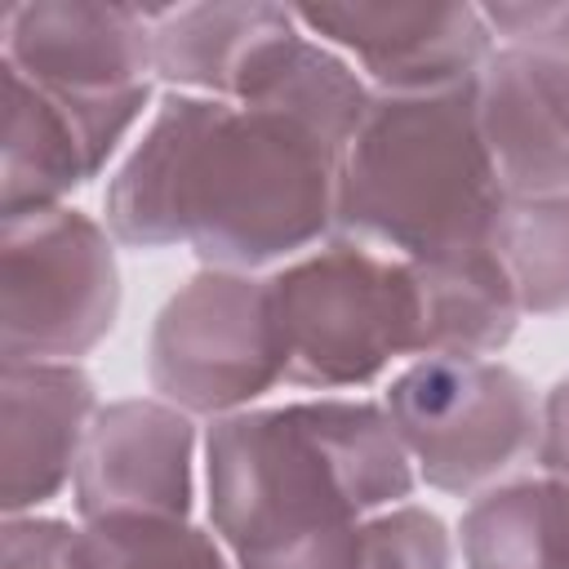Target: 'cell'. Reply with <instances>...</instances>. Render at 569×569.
<instances>
[{
  "instance_id": "obj_16",
  "label": "cell",
  "mask_w": 569,
  "mask_h": 569,
  "mask_svg": "<svg viewBox=\"0 0 569 569\" xmlns=\"http://www.w3.org/2000/svg\"><path fill=\"white\" fill-rule=\"evenodd\" d=\"M462 569H569V480L511 476L458 516Z\"/></svg>"
},
{
  "instance_id": "obj_12",
  "label": "cell",
  "mask_w": 569,
  "mask_h": 569,
  "mask_svg": "<svg viewBox=\"0 0 569 569\" xmlns=\"http://www.w3.org/2000/svg\"><path fill=\"white\" fill-rule=\"evenodd\" d=\"M98 409H102L98 382L84 365H67V360L0 365V507L4 516H31L71 489Z\"/></svg>"
},
{
  "instance_id": "obj_2",
  "label": "cell",
  "mask_w": 569,
  "mask_h": 569,
  "mask_svg": "<svg viewBox=\"0 0 569 569\" xmlns=\"http://www.w3.org/2000/svg\"><path fill=\"white\" fill-rule=\"evenodd\" d=\"M418 493L373 396H302L204 422V511L236 565L338 542Z\"/></svg>"
},
{
  "instance_id": "obj_18",
  "label": "cell",
  "mask_w": 569,
  "mask_h": 569,
  "mask_svg": "<svg viewBox=\"0 0 569 569\" xmlns=\"http://www.w3.org/2000/svg\"><path fill=\"white\" fill-rule=\"evenodd\" d=\"M84 569H236L209 525L191 516H107L80 525Z\"/></svg>"
},
{
  "instance_id": "obj_21",
  "label": "cell",
  "mask_w": 569,
  "mask_h": 569,
  "mask_svg": "<svg viewBox=\"0 0 569 569\" xmlns=\"http://www.w3.org/2000/svg\"><path fill=\"white\" fill-rule=\"evenodd\" d=\"M533 467L542 476L569 480V373L542 391V413H538V453Z\"/></svg>"
},
{
  "instance_id": "obj_17",
  "label": "cell",
  "mask_w": 569,
  "mask_h": 569,
  "mask_svg": "<svg viewBox=\"0 0 569 569\" xmlns=\"http://www.w3.org/2000/svg\"><path fill=\"white\" fill-rule=\"evenodd\" d=\"M493 253L525 316H569V196L507 200Z\"/></svg>"
},
{
  "instance_id": "obj_4",
  "label": "cell",
  "mask_w": 569,
  "mask_h": 569,
  "mask_svg": "<svg viewBox=\"0 0 569 569\" xmlns=\"http://www.w3.org/2000/svg\"><path fill=\"white\" fill-rule=\"evenodd\" d=\"M267 280L289 351L284 387L356 396L391 365L418 356L422 298L413 262L351 236H329Z\"/></svg>"
},
{
  "instance_id": "obj_15",
  "label": "cell",
  "mask_w": 569,
  "mask_h": 569,
  "mask_svg": "<svg viewBox=\"0 0 569 569\" xmlns=\"http://www.w3.org/2000/svg\"><path fill=\"white\" fill-rule=\"evenodd\" d=\"M418 298H422V325H418V356H471V360H498L525 311L511 289V276L502 258L489 249L413 262Z\"/></svg>"
},
{
  "instance_id": "obj_8",
  "label": "cell",
  "mask_w": 569,
  "mask_h": 569,
  "mask_svg": "<svg viewBox=\"0 0 569 569\" xmlns=\"http://www.w3.org/2000/svg\"><path fill=\"white\" fill-rule=\"evenodd\" d=\"M156 98L160 84L120 93H53L4 67L0 222L71 204L80 187L116 169Z\"/></svg>"
},
{
  "instance_id": "obj_5",
  "label": "cell",
  "mask_w": 569,
  "mask_h": 569,
  "mask_svg": "<svg viewBox=\"0 0 569 569\" xmlns=\"http://www.w3.org/2000/svg\"><path fill=\"white\" fill-rule=\"evenodd\" d=\"M378 400L418 485L445 498L471 502L538 453L542 391L507 360L422 356L400 365Z\"/></svg>"
},
{
  "instance_id": "obj_20",
  "label": "cell",
  "mask_w": 569,
  "mask_h": 569,
  "mask_svg": "<svg viewBox=\"0 0 569 569\" xmlns=\"http://www.w3.org/2000/svg\"><path fill=\"white\" fill-rule=\"evenodd\" d=\"M0 569H84L80 565V520L62 516H4Z\"/></svg>"
},
{
  "instance_id": "obj_3",
  "label": "cell",
  "mask_w": 569,
  "mask_h": 569,
  "mask_svg": "<svg viewBox=\"0 0 569 569\" xmlns=\"http://www.w3.org/2000/svg\"><path fill=\"white\" fill-rule=\"evenodd\" d=\"M507 191L476 120V80L373 93L338 169V236L405 262L489 249Z\"/></svg>"
},
{
  "instance_id": "obj_14",
  "label": "cell",
  "mask_w": 569,
  "mask_h": 569,
  "mask_svg": "<svg viewBox=\"0 0 569 569\" xmlns=\"http://www.w3.org/2000/svg\"><path fill=\"white\" fill-rule=\"evenodd\" d=\"M156 27V84L200 98H236L249 58L293 18V4L271 0H204L147 9Z\"/></svg>"
},
{
  "instance_id": "obj_11",
  "label": "cell",
  "mask_w": 569,
  "mask_h": 569,
  "mask_svg": "<svg viewBox=\"0 0 569 569\" xmlns=\"http://www.w3.org/2000/svg\"><path fill=\"white\" fill-rule=\"evenodd\" d=\"M0 62L53 93L156 84V27L142 4L18 0L0 13Z\"/></svg>"
},
{
  "instance_id": "obj_10",
  "label": "cell",
  "mask_w": 569,
  "mask_h": 569,
  "mask_svg": "<svg viewBox=\"0 0 569 569\" xmlns=\"http://www.w3.org/2000/svg\"><path fill=\"white\" fill-rule=\"evenodd\" d=\"M298 22L338 49L373 93H436L480 76L498 40L480 4H293Z\"/></svg>"
},
{
  "instance_id": "obj_19",
  "label": "cell",
  "mask_w": 569,
  "mask_h": 569,
  "mask_svg": "<svg viewBox=\"0 0 569 569\" xmlns=\"http://www.w3.org/2000/svg\"><path fill=\"white\" fill-rule=\"evenodd\" d=\"M458 533L422 502H400L365 520L356 569H458Z\"/></svg>"
},
{
  "instance_id": "obj_1",
  "label": "cell",
  "mask_w": 569,
  "mask_h": 569,
  "mask_svg": "<svg viewBox=\"0 0 569 569\" xmlns=\"http://www.w3.org/2000/svg\"><path fill=\"white\" fill-rule=\"evenodd\" d=\"M338 169L342 151L284 111L160 89L107 173L102 222L120 249L271 276L338 236Z\"/></svg>"
},
{
  "instance_id": "obj_13",
  "label": "cell",
  "mask_w": 569,
  "mask_h": 569,
  "mask_svg": "<svg viewBox=\"0 0 569 569\" xmlns=\"http://www.w3.org/2000/svg\"><path fill=\"white\" fill-rule=\"evenodd\" d=\"M476 120L507 200L569 196V107L520 49L498 44L480 67Z\"/></svg>"
},
{
  "instance_id": "obj_7",
  "label": "cell",
  "mask_w": 569,
  "mask_h": 569,
  "mask_svg": "<svg viewBox=\"0 0 569 569\" xmlns=\"http://www.w3.org/2000/svg\"><path fill=\"white\" fill-rule=\"evenodd\" d=\"M102 218L58 204L0 222V351L4 360L80 365L120 320L124 284Z\"/></svg>"
},
{
  "instance_id": "obj_6",
  "label": "cell",
  "mask_w": 569,
  "mask_h": 569,
  "mask_svg": "<svg viewBox=\"0 0 569 569\" xmlns=\"http://www.w3.org/2000/svg\"><path fill=\"white\" fill-rule=\"evenodd\" d=\"M289 351L271 280L249 271H191L156 311L147 333L151 396L200 422L258 409L284 387Z\"/></svg>"
},
{
  "instance_id": "obj_9",
  "label": "cell",
  "mask_w": 569,
  "mask_h": 569,
  "mask_svg": "<svg viewBox=\"0 0 569 569\" xmlns=\"http://www.w3.org/2000/svg\"><path fill=\"white\" fill-rule=\"evenodd\" d=\"M204 485V427L160 396L107 400L89 427L71 507L76 520L191 516Z\"/></svg>"
}]
</instances>
